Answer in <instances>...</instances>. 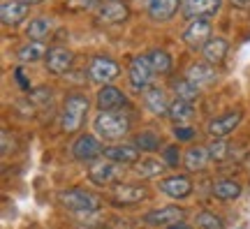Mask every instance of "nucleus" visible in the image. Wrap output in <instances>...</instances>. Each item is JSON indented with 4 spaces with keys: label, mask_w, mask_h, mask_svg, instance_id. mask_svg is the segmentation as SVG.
Masks as SVG:
<instances>
[{
    "label": "nucleus",
    "mask_w": 250,
    "mask_h": 229,
    "mask_svg": "<svg viewBox=\"0 0 250 229\" xmlns=\"http://www.w3.org/2000/svg\"><path fill=\"white\" fill-rule=\"evenodd\" d=\"M93 127L100 139L118 141L130 132V118L123 111H100L93 121Z\"/></svg>",
    "instance_id": "f257e3e1"
},
{
    "label": "nucleus",
    "mask_w": 250,
    "mask_h": 229,
    "mask_svg": "<svg viewBox=\"0 0 250 229\" xmlns=\"http://www.w3.org/2000/svg\"><path fill=\"white\" fill-rule=\"evenodd\" d=\"M88 100L86 95H79V93H74V95H67L65 100V104H62V111H61V127L62 132L67 134H74L81 130V125L86 121V114H88Z\"/></svg>",
    "instance_id": "f03ea898"
},
{
    "label": "nucleus",
    "mask_w": 250,
    "mask_h": 229,
    "mask_svg": "<svg viewBox=\"0 0 250 229\" xmlns=\"http://www.w3.org/2000/svg\"><path fill=\"white\" fill-rule=\"evenodd\" d=\"M58 202H61L62 208H67L72 213H98L100 211V197H95L88 190H81V187L62 190L58 194Z\"/></svg>",
    "instance_id": "7ed1b4c3"
},
{
    "label": "nucleus",
    "mask_w": 250,
    "mask_h": 229,
    "mask_svg": "<svg viewBox=\"0 0 250 229\" xmlns=\"http://www.w3.org/2000/svg\"><path fill=\"white\" fill-rule=\"evenodd\" d=\"M127 77H130V86H132L137 93L148 90L153 83V77H155L151 58H148V56H137V58L130 62V67H127Z\"/></svg>",
    "instance_id": "20e7f679"
},
{
    "label": "nucleus",
    "mask_w": 250,
    "mask_h": 229,
    "mask_svg": "<svg viewBox=\"0 0 250 229\" xmlns=\"http://www.w3.org/2000/svg\"><path fill=\"white\" fill-rule=\"evenodd\" d=\"M123 176V165H118V162H111V160H100L95 162L88 171V178L93 181L95 185L100 187H107V185H116Z\"/></svg>",
    "instance_id": "39448f33"
},
{
    "label": "nucleus",
    "mask_w": 250,
    "mask_h": 229,
    "mask_svg": "<svg viewBox=\"0 0 250 229\" xmlns=\"http://www.w3.org/2000/svg\"><path fill=\"white\" fill-rule=\"evenodd\" d=\"M183 42H186L190 49H204L208 42H211V21L206 17H199V19H192L188 28L183 30Z\"/></svg>",
    "instance_id": "423d86ee"
},
{
    "label": "nucleus",
    "mask_w": 250,
    "mask_h": 229,
    "mask_svg": "<svg viewBox=\"0 0 250 229\" xmlns=\"http://www.w3.org/2000/svg\"><path fill=\"white\" fill-rule=\"evenodd\" d=\"M118 74H121L118 62L111 61V58H107V56H98V58H93V61H90V65H88L90 81L102 83V86H109V83L116 79Z\"/></svg>",
    "instance_id": "0eeeda50"
},
{
    "label": "nucleus",
    "mask_w": 250,
    "mask_h": 229,
    "mask_svg": "<svg viewBox=\"0 0 250 229\" xmlns=\"http://www.w3.org/2000/svg\"><path fill=\"white\" fill-rule=\"evenodd\" d=\"M186 218V208L179 206H162V208H153L144 215V222L151 225V227H171V225H179Z\"/></svg>",
    "instance_id": "6e6552de"
},
{
    "label": "nucleus",
    "mask_w": 250,
    "mask_h": 229,
    "mask_svg": "<svg viewBox=\"0 0 250 229\" xmlns=\"http://www.w3.org/2000/svg\"><path fill=\"white\" fill-rule=\"evenodd\" d=\"M72 155H74V160H79V162H93V160H98L100 155H104V148H102V144H100L98 137L81 134L79 139L72 144Z\"/></svg>",
    "instance_id": "1a4fd4ad"
},
{
    "label": "nucleus",
    "mask_w": 250,
    "mask_h": 229,
    "mask_svg": "<svg viewBox=\"0 0 250 229\" xmlns=\"http://www.w3.org/2000/svg\"><path fill=\"white\" fill-rule=\"evenodd\" d=\"M148 197V190L139 183H118L111 192V202L116 206H132Z\"/></svg>",
    "instance_id": "9d476101"
},
{
    "label": "nucleus",
    "mask_w": 250,
    "mask_h": 229,
    "mask_svg": "<svg viewBox=\"0 0 250 229\" xmlns=\"http://www.w3.org/2000/svg\"><path fill=\"white\" fill-rule=\"evenodd\" d=\"M243 114L236 109V111H227V114L223 116H215L213 121L208 123V134L213 137V139H225L227 134H232L236 127H239V123H241Z\"/></svg>",
    "instance_id": "9b49d317"
},
{
    "label": "nucleus",
    "mask_w": 250,
    "mask_h": 229,
    "mask_svg": "<svg viewBox=\"0 0 250 229\" xmlns=\"http://www.w3.org/2000/svg\"><path fill=\"white\" fill-rule=\"evenodd\" d=\"M127 17H130V7L125 2H121V0H107L98 9V21L100 23H109V26L123 23Z\"/></svg>",
    "instance_id": "f8f14e48"
},
{
    "label": "nucleus",
    "mask_w": 250,
    "mask_h": 229,
    "mask_svg": "<svg viewBox=\"0 0 250 229\" xmlns=\"http://www.w3.org/2000/svg\"><path fill=\"white\" fill-rule=\"evenodd\" d=\"M160 192L171 199H188L192 194V181L188 176H167L160 181Z\"/></svg>",
    "instance_id": "ddd939ff"
},
{
    "label": "nucleus",
    "mask_w": 250,
    "mask_h": 229,
    "mask_svg": "<svg viewBox=\"0 0 250 229\" xmlns=\"http://www.w3.org/2000/svg\"><path fill=\"white\" fill-rule=\"evenodd\" d=\"M220 7H223V0H181V9L190 19H199V17L208 19L218 14Z\"/></svg>",
    "instance_id": "4468645a"
},
{
    "label": "nucleus",
    "mask_w": 250,
    "mask_h": 229,
    "mask_svg": "<svg viewBox=\"0 0 250 229\" xmlns=\"http://www.w3.org/2000/svg\"><path fill=\"white\" fill-rule=\"evenodd\" d=\"M104 158L118 165H137L139 148L134 144H111V146H104Z\"/></svg>",
    "instance_id": "2eb2a0df"
},
{
    "label": "nucleus",
    "mask_w": 250,
    "mask_h": 229,
    "mask_svg": "<svg viewBox=\"0 0 250 229\" xmlns=\"http://www.w3.org/2000/svg\"><path fill=\"white\" fill-rule=\"evenodd\" d=\"M125 95L123 90H118L116 86H102L98 93V97H95V104H98L100 111H118L121 106H125Z\"/></svg>",
    "instance_id": "dca6fc26"
},
{
    "label": "nucleus",
    "mask_w": 250,
    "mask_h": 229,
    "mask_svg": "<svg viewBox=\"0 0 250 229\" xmlns=\"http://www.w3.org/2000/svg\"><path fill=\"white\" fill-rule=\"evenodd\" d=\"M181 7V0H146V12L153 21H169L176 17Z\"/></svg>",
    "instance_id": "f3484780"
},
{
    "label": "nucleus",
    "mask_w": 250,
    "mask_h": 229,
    "mask_svg": "<svg viewBox=\"0 0 250 229\" xmlns=\"http://www.w3.org/2000/svg\"><path fill=\"white\" fill-rule=\"evenodd\" d=\"M44 62H46V70L51 74H65V72H70L74 56H72V51L62 49V46H54V49H49Z\"/></svg>",
    "instance_id": "a211bd4d"
},
{
    "label": "nucleus",
    "mask_w": 250,
    "mask_h": 229,
    "mask_svg": "<svg viewBox=\"0 0 250 229\" xmlns=\"http://www.w3.org/2000/svg\"><path fill=\"white\" fill-rule=\"evenodd\" d=\"M188 79L195 83L197 88H206V86H213L215 79H218V72L213 70V65H208V62H195V65H190V70L186 74Z\"/></svg>",
    "instance_id": "6ab92c4d"
},
{
    "label": "nucleus",
    "mask_w": 250,
    "mask_h": 229,
    "mask_svg": "<svg viewBox=\"0 0 250 229\" xmlns=\"http://www.w3.org/2000/svg\"><path fill=\"white\" fill-rule=\"evenodd\" d=\"M144 104H146V109L155 116H169L171 102L167 100V93H165L162 88L144 90Z\"/></svg>",
    "instance_id": "aec40b11"
},
{
    "label": "nucleus",
    "mask_w": 250,
    "mask_h": 229,
    "mask_svg": "<svg viewBox=\"0 0 250 229\" xmlns=\"http://www.w3.org/2000/svg\"><path fill=\"white\" fill-rule=\"evenodd\" d=\"M28 17V5L21 0H5L0 5V19L5 26H17Z\"/></svg>",
    "instance_id": "412c9836"
},
{
    "label": "nucleus",
    "mask_w": 250,
    "mask_h": 229,
    "mask_svg": "<svg viewBox=\"0 0 250 229\" xmlns=\"http://www.w3.org/2000/svg\"><path fill=\"white\" fill-rule=\"evenodd\" d=\"M229 51V44H227V40L225 37H211V42L202 49L204 53V61L208 65H220L225 61V56Z\"/></svg>",
    "instance_id": "4be33fe9"
},
{
    "label": "nucleus",
    "mask_w": 250,
    "mask_h": 229,
    "mask_svg": "<svg viewBox=\"0 0 250 229\" xmlns=\"http://www.w3.org/2000/svg\"><path fill=\"white\" fill-rule=\"evenodd\" d=\"M211 192H213V197L220 199V202H234V199L241 197L243 187L236 183V181H232V178H223V181H215Z\"/></svg>",
    "instance_id": "5701e85b"
},
{
    "label": "nucleus",
    "mask_w": 250,
    "mask_h": 229,
    "mask_svg": "<svg viewBox=\"0 0 250 229\" xmlns=\"http://www.w3.org/2000/svg\"><path fill=\"white\" fill-rule=\"evenodd\" d=\"M46 53H49L46 44H42L40 40H33V42H28V44H23L19 49L17 58L23 65H30V62H37V61H46Z\"/></svg>",
    "instance_id": "b1692460"
},
{
    "label": "nucleus",
    "mask_w": 250,
    "mask_h": 229,
    "mask_svg": "<svg viewBox=\"0 0 250 229\" xmlns=\"http://www.w3.org/2000/svg\"><path fill=\"white\" fill-rule=\"evenodd\" d=\"M54 19H49V17H35V19H30V23L26 26V35L30 37V40H44V37H49L51 33H54Z\"/></svg>",
    "instance_id": "393cba45"
},
{
    "label": "nucleus",
    "mask_w": 250,
    "mask_h": 229,
    "mask_svg": "<svg viewBox=\"0 0 250 229\" xmlns=\"http://www.w3.org/2000/svg\"><path fill=\"white\" fill-rule=\"evenodd\" d=\"M208 160H211L208 146H192V148L186 153L183 165L188 167V171H202V169L208 165Z\"/></svg>",
    "instance_id": "a878e982"
},
{
    "label": "nucleus",
    "mask_w": 250,
    "mask_h": 229,
    "mask_svg": "<svg viewBox=\"0 0 250 229\" xmlns=\"http://www.w3.org/2000/svg\"><path fill=\"white\" fill-rule=\"evenodd\" d=\"M165 162H160V160H155V158H144L139 160L137 165H134V174L139 178H144V181H148V178H158L165 171Z\"/></svg>",
    "instance_id": "bb28decb"
},
{
    "label": "nucleus",
    "mask_w": 250,
    "mask_h": 229,
    "mask_svg": "<svg viewBox=\"0 0 250 229\" xmlns=\"http://www.w3.org/2000/svg\"><path fill=\"white\" fill-rule=\"evenodd\" d=\"M195 116V104L192 102H186V100H174L169 106V118L174 121V123H188L190 118Z\"/></svg>",
    "instance_id": "cd10ccee"
},
{
    "label": "nucleus",
    "mask_w": 250,
    "mask_h": 229,
    "mask_svg": "<svg viewBox=\"0 0 250 229\" xmlns=\"http://www.w3.org/2000/svg\"><path fill=\"white\" fill-rule=\"evenodd\" d=\"M171 88L176 93V100H186V102H192V104H195V100L199 97V88H197L188 77L186 79H176L171 83Z\"/></svg>",
    "instance_id": "c85d7f7f"
},
{
    "label": "nucleus",
    "mask_w": 250,
    "mask_h": 229,
    "mask_svg": "<svg viewBox=\"0 0 250 229\" xmlns=\"http://www.w3.org/2000/svg\"><path fill=\"white\" fill-rule=\"evenodd\" d=\"M148 58H151V65L155 74H169L171 67H174V61H171V56L165 49H153L148 53Z\"/></svg>",
    "instance_id": "c756f323"
},
{
    "label": "nucleus",
    "mask_w": 250,
    "mask_h": 229,
    "mask_svg": "<svg viewBox=\"0 0 250 229\" xmlns=\"http://www.w3.org/2000/svg\"><path fill=\"white\" fill-rule=\"evenodd\" d=\"M134 146L139 150H144V153H153V150H158L160 148V137L155 132H139V134H134Z\"/></svg>",
    "instance_id": "7c9ffc66"
},
{
    "label": "nucleus",
    "mask_w": 250,
    "mask_h": 229,
    "mask_svg": "<svg viewBox=\"0 0 250 229\" xmlns=\"http://www.w3.org/2000/svg\"><path fill=\"white\" fill-rule=\"evenodd\" d=\"M197 225H199L202 229H225V222L211 211L197 213Z\"/></svg>",
    "instance_id": "2f4dec72"
},
{
    "label": "nucleus",
    "mask_w": 250,
    "mask_h": 229,
    "mask_svg": "<svg viewBox=\"0 0 250 229\" xmlns=\"http://www.w3.org/2000/svg\"><path fill=\"white\" fill-rule=\"evenodd\" d=\"M208 153H211V160L223 162V160H227V155H229V144L225 139H213L208 144Z\"/></svg>",
    "instance_id": "473e14b6"
},
{
    "label": "nucleus",
    "mask_w": 250,
    "mask_h": 229,
    "mask_svg": "<svg viewBox=\"0 0 250 229\" xmlns=\"http://www.w3.org/2000/svg\"><path fill=\"white\" fill-rule=\"evenodd\" d=\"M162 158H165V165H167V167H179V162H181L179 146H167L165 153H162Z\"/></svg>",
    "instance_id": "72a5a7b5"
},
{
    "label": "nucleus",
    "mask_w": 250,
    "mask_h": 229,
    "mask_svg": "<svg viewBox=\"0 0 250 229\" xmlns=\"http://www.w3.org/2000/svg\"><path fill=\"white\" fill-rule=\"evenodd\" d=\"M195 134L197 132L192 130V127H188V125H176V127H174V137H176V141H190Z\"/></svg>",
    "instance_id": "f704fd0d"
},
{
    "label": "nucleus",
    "mask_w": 250,
    "mask_h": 229,
    "mask_svg": "<svg viewBox=\"0 0 250 229\" xmlns=\"http://www.w3.org/2000/svg\"><path fill=\"white\" fill-rule=\"evenodd\" d=\"M232 5H234V7H239V9H248L250 7V0H232Z\"/></svg>",
    "instance_id": "c9c22d12"
},
{
    "label": "nucleus",
    "mask_w": 250,
    "mask_h": 229,
    "mask_svg": "<svg viewBox=\"0 0 250 229\" xmlns=\"http://www.w3.org/2000/svg\"><path fill=\"white\" fill-rule=\"evenodd\" d=\"M169 229H190V227H188V225H183V222H179V225H171Z\"/></svg>",
    "instance_id": "e433bc0d"
},
{
    "label": "nucleus",
    "mask_w": 250,
    "mask_h": 229,
    "mask_svg": "<svg viewBox=\"0 0 250 229\" xmlns=\"http://www.w3.org/2000/svg\"><path fill=\"white\" fill-rule=\"evenodd\" d=\"M21 2H26V5H37V2H42V0H21Z\"/></svg>",
    "instance_id": "4c0bfd02"
}]
</instances>
